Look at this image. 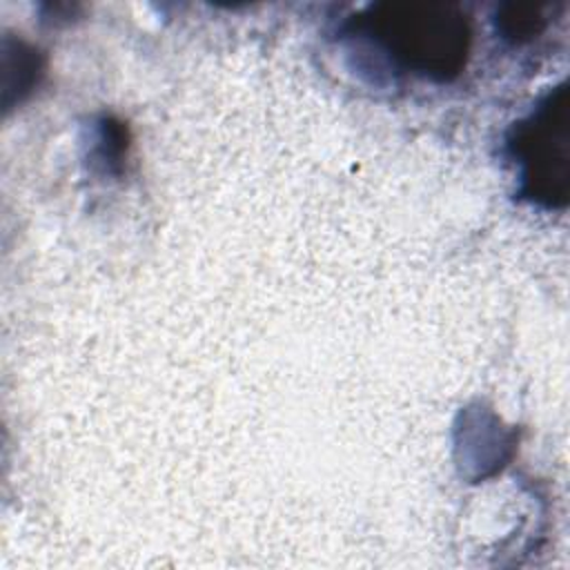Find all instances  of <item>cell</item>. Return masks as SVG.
<instances>
[{"label":"cell","instance_id":"obj_2","mask_svg":"<svg viewBox=\"0 0 570 570\" xmlns=\"http://www.w3.org/2000/svg\"><path fill=\"white\" fill-rule=\"evenodd\" d=\"M568 89L552 91L530 118L519 122L510 140L521 165L525 194L548 207H561L570 189V118Z\"/></svg>","mask_w":570,"mask_h":570},{"label":"cell","instance_id":"obj_1","mask_svg":"<svg viewBox=\"0 0 570 570\" xmlns=\"http://www.w3.org/2000/svg\"><path fill=\"white\" fill-rule=\"evenodd\" d=\"M356 27L403 69L441 80L459 73L470 42L465 16L445 4H376Z\"/></svg>","mask_w":570,"mask_h":570}]
</instances>
